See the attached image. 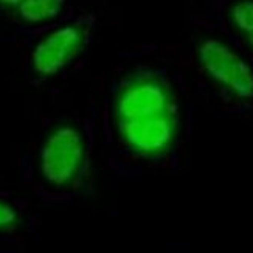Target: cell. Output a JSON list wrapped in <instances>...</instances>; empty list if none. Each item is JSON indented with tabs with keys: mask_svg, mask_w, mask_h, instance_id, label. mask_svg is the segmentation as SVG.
I'll use <instances>...</instances> for the list:
<instances>
[{
	"mask_svg": "<svg viewBox=\"0 0 253 253\" xmlns=\"http://www.w3.org/2000/svg\"><path fill=\"white\" fill-rule=\"evenodd\" d=\"M193 45L204 100L221 117L253 115V59L211 27Z\"/></svg>",
	"mask_w": 253,
	"mask_h": 253,
	"instance_id": "cell-3",
	"label": "cell"
},
{
	"mask_svg": "<svg viewBox=\"0 0 253 253\" xmlns=\"http://www.w3.org/2000/svg\"><path fill=\"white\" fill-rule=\"evenodd\" d=\"M67 0H22L16 8L19 19L27 25L45 27L61 19Z\"/></svg>",
	"mask_w": 253,
	"mask_h": 253,
	"instance_id": "cell-7",
	"label": "cell"
},
{
	"mask_svg": "<svg viewBox=\"0 0 253 253\" xmlns=\"http://www.w3.org/2000/svg\"><path fill=\"white\" fill-rule=\"evenodd\" d=\"M205 20L253 59V0H205Z\"/></svg>",
	"mask_w": 253,
	"mask_h": 253,
	"instance_id": "cell-6",
	"label": "cell"
},
{
	"mask_svg": "<svg viewBox=\"0 0 253 253\" xmlns=\"http://www.w3.org/2000/svg\"><path fill=\"white\" fill-rule=\"evenodd\" d=\"M22 0H0V11L6 9H16Z\"/></svg>",
	"mask_w": 253,
	"mask_h": 253,
	"instance_id": "cell-8",
	"label": "cell"
},
{
	"mask_svg": "<svg viewBox=\"0 0 253 253\" xmlns=\"http://www.w3.org/2000/svg\"><path fill=\"white\" fill-rule=\"evenodd\" d=\"M41 225L33 197L0 175V253H24Z\"/></svg>",
	"mask_w": 253,
	"mask_h": 253,
	"instance_id": "cell-5",
	"label": "cell"
},
{
	"mask_svg": "<svg viewBox=\"0 0 253 253\" xmlns=\"http://www.w3.org/2000/svg\"><path fill=\"white\" fill-rule=\"evenodd\" d=\"M96 127L103 167L117 180L177 174L190 163L193 104L169 62L137 61L117 73Z\"/></svg>",
	"mask_w": 253,
	"mask_h": 253,
	"instance_id": "cell-1",
	"label": "cell"
},
{
	"mask_svg": "<svg viewBox=\"0 0 253 253\" xmlns=\"http://www.w3.org/2000/svg\"><path fill=\"white\" fill-rule=\"evenodd\" d=\"M95 28V14L70 11L53 24L27 31L33 41L28 62L33 78L43 83L70 67L89 47Z\"/></svg>",
	"mask_w": 253,
	"mask_h": 253,
	"instance_id": "cell-4",
	"label": "cell"
},
{
	"mask_svg": "<svg viewBox=\"0 0 253 253\" xmlns=\"http://www.w3.org/2000/svg\"><path fill=\"white\" fill-rule=\"evenodd\" d=\"M98 127L92 117L61 115L47 122L20 156L22 186L45 207H69L96 191Z\"/></svg>",
	"mask_w": 253,
	"mask_h": 253,
	"instance_id": "cell-2",
	"label": "cell"
}]
</instances>
